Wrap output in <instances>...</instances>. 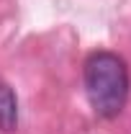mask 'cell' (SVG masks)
<instances>
[{
	"label": "cell",
	"mask_w": 131,
	"mask_h": 134,
	"mask_svg": "<svg viewBox=\"0 0 131 134\" xmlns=\"http://www.w3.org/2000/svg\"><path fill=\"white\" fill-rule=\"evenodd\" d=\"M85 93L93 111L116 119L129 98V67L113 52H93L85 62Z\"/></svg>",
	"instance_id": "6da1fadb"
},
{
	"label": "cell",
	"mask_w": 131,
	"mask_h": 134,
	"mask_svg": "<svg viewBox=\"0 0 131 134\" xmlns=\"http://www.w3.org/2000/svg\"><path fill=\"white\" fill-rule=\"evenodd\" d=\"M18 126V98L8 83H0V132L10 134Z\"/></svg>",
	"instance_id": "7a4b0ae2"
}]
</instances>
